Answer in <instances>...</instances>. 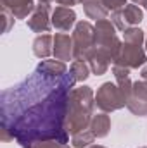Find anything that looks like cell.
I'll list each match as a JSON object with an SVG mask.
<instances>
[{"label": "cell", "instance_id": "83f0119b", "mask_svg": "<svg viewBox=\"0 0 147 148\" xmlns=\"http://www.w3.org/2000/svg\"><path fill=\"white\" fill-rule=\"evenodd\" d=\"M140 77H142L144 81H147V64L142 67V71H140Z\"/></svg>", "mask_w": 147, "mask_h": 148}, {"label": "cell", "instance_id": "44dd1931", "mask_svg": "<svg viewBox=\"0 0 147 148\" xmlns=\"http://www.w3.org/2000/svg\"><path fill=\"white\" fill-rule=\"evenodd\" d=\"M123 41L132 43V45H140V47H142V43L146 41V33H144L140 28L132 26V28H128V29L123 31Z\"/></svg>", "mask_w": 147, "mask_h": 148}, {"label": "cell", "instance_id": "1f68e13d", "mask_svg": "<svg viewBox=\"0 0 147 148\" xmlns=\"http://www.w3.org/2000/svg\"><path fill=\"white\" fill-rule=\"evenodd\" d=\"M140 148H147V147H140Z\"/></svg>", "mask_w": 147, "mask_h": 148}, {"label": "cell", "instance_id": "7402d4cb", "mask_svg": "<svg viewBox=\"0 0 147 148\" xmlns=\"http://www.w3.org/2000/svg\"><path fill=\"white\" fill-rule=\"evenodd\" d=\"M123 10V9H121ZM121 10H114L112 14H111V23L116 26V29H119V31H125V29H128V26H126V23H125V19H123V12Z\"/></svg>", "mask_w": 147, "mask_h": 148}, {"label": "cell", "instance_id": "f1b7e54d", "mask_svg": "<svg viewBox=\"0 0 147 148\" xmlns=\"http://www.w3.org/2000/svg\"><path fill=\"white\" fill-rule=\"evenodd\" d=\"M88 148H106V147H102V145H92V147H88Z\"/></svg>", "mask_w": 147, "mask_h": 148}, {"label": "cell", "instance_id": "ba28073f", "mask_svg": "<svg viewBox=\"0 0 147 148\" xmlns=\"http://www.w3.org/2000/svg\"><path fill=\"white\" fill-rule=\"evenodd\" d=\"M28 28L33 33H49L50 26H52V17H50V3H43L40 2L35 10L31 12V16L26 21Z\"/></svg>", "mask_w": 147, "mask_h": 148}, {"label": "cell", "instance_id": "4316f807", "mask_svg": "<svg viewBox=\"0 0 147 148\" xmlns=\"http://www.w3.org/2000/svg\"><path fill=\"white\" fill-rule=\"evenodd\" d=\"M133 3H135V5H142L147 10V0H133Z\"/></svg>", "mask_w": 147, "mask_h": 148}, {"label": "cell", "instance_id": "603a6c76", "mask_svg": "<svg viewBox=\"0 0 147 148\" xmlns=\"http://www.w3.org/2000/svg\"><path fill=\"white\" fill-rule=\"evenodd\" d=\"M102 3L106 5V9L107 10H121V9H125V5H126V0H102Z\"/></svg>", "mask_w": 147, "mask_h": 148}, {"label": "cell", "instance_id": "9c48e42d", "mask_svg": "<svg viewBox=\"0 0 147 148\" xmlns=\"http://www.w3.org/2000/svg\"><path fill=\"white\" fill-rule=\"evenodd\" d=\"M54 57L57 60L68 62L74 59V45L73 38L66 33H55L54 36Z\"/></svg>", "mask_w": 147, "mask_h": 148}, {"label": "cell", "instance_id": "ac0fdd59", "mask_svg": "<svg viewBox=\"0 0 147 148\" xmlns=\"http://www.w3.org/2000/svg\"><path fill=\"white\" fill-rule=\"evenodd\" d=\"M121 12H123V19H125V23H126L128 28H132L135 24H140V21L144 19L142 9L139 5H135V3H126Z\"/></svg>", "mask_w": 147, "mask_h": 148}, {"label": "cell", "instance_id": "ffe728a7", "mask_svg": "<svg viewBox=\"0 0 147 148\" xmlns=\"http://www.w3.org/2000/svg\"><path fill=\"white\" fill-rule=\"evenodd\" d=\"M69 73L73 74V77L76 79V83H78V81L83 83V81L88 79V76H90L92 71H90V67H88V64H87L85 60H74L73 64H71Z\"/></svg>", "mask_w": 147, "mask_h": 148}, {"label": "cell", "instance_id": "5bb4252c", "mask_svg": "<svg viewBox=\"0 0 147 148\" xmlns=\"http://www.w3.org/2000/svg\"><path fill=\"white\" fill-rule=\"evenodd\" d=\"M88 129H92V133L97 138H106L111 131V117L107 115V112H101V114L94 115Z\"/></svg>", "mask_w": 147, "mask_h": 148}, {"label": "cell", "instance_id": "277c9868", "mask_svg": "<svg viewBox=\"0 0 147 148\" xmlns=\"http://www.w3.org/2000/svg\"><path fill=\"white\" fill-rule=\"evenodd\" d=\"M74 60H87V55L95 48V26L88 21H78L73 31Z\"/></svg>", "mask_w": 147, "mask_h": 148}, {"label": "cell", "instance_id": "e0dca14e", "mask_svg": "<svg viewBox=\"0 0 147 148\" xmlns=\"http://www.w3.org/2000/svg\"><path fill=\"white\" fill-rule=\"evenodd\" d=\"M37 71L47 74V76H54V77H59V76H64L68 73V67H66V62L62 60H42L37 66Z\"/></svg>", "mask_w": 147, "mask_h": 148}, {"label": "cell", "instance_id": "30bf717a", "mask_svg": "<svg viewBox=\"0 0 147 148\" xmlns=\"http://www.w3.org/2000/svg\"><path fill=\"white\" fill-rule=\"evenodd\" d=\"M52 26L59 31H69L76 26V12L71 7H55L52 12Z\"/></svg>", "mask_w": 147, "mask_h": 148}, {"label": "cell", "instance_id": "484cf974", "mask_svg": "<svg viewBox=\"0 0 147 148\" xmlns=\"http://www.w3.org/2000/svg\"><path fill=\"white\" fill-rule=\"evenodd\" d=\"M59 5H62V7H73V5H78V3H81L83 0H55Z\"/></svg>", "mask_w": 147, "mask_h": 148}, {"label": "cell", "instance_id": "4fadbf2b", "mask_svg": "<svg viewBox=\"0 0 147 148\" xmlns=\"http://www.w3.org/2000/svg\"><path fill=\"white\" fill-rule=\"evenodd\" d=\"M81 3H83V10H85L88 19H94L95 23L101 19H107L109 10L106 9L102 0H83Z\"/></svg>", "mask_w": 147, "mask_h": 148}, {"label": "cell", "instance_id": "f546056e", "mask_svg": "<svg viewBox=\"0 0 147 148\" xmlns=\"http://www.w3.org/2000/svg\"><path fill=\"white\" fill-rule=\"evenodd\" d=\"M38 2H43V3H50L52 0H38Z\"/></svg>", "mask_w": 147, "mask_h": 148}, {"label": "cell", "instance_id": "9a60e30c", "mask_svg": "<svg viewBox=\"0 0 147 148\" xmlns=\"http://www.w3.org/2000/svg\"><path fill=\"white\" fill-rule=\"evenodd\" d=\"M87 64H88V67H90V71L92 74H95V76H102V74L107 73V67H109V60L102 55V53H99L95 48L87 55V60H85Z\"/></svg>", "mask_w": 147, "mask_h": 148}, {"label": "cell", "instance_id": "6da1fadb", "mask_svg": "<svg viewBox=\"0 0 147 148\" xmlns=\"http://www.w3.org/2000/svg\"><path fill=\"white\" fill-rule=\"evenodd\" d=\"M74 84L71 73L54 77L35 71L23 83L3 90L0 100L2 140H16L23 148L42 141L68 145L66 117Z\"/></svg>", "mask_w": 147, "mask_h": 148}, {"label": "cell", "instance_id": "5b68a950", "mask_svg": "<svg viewBox=\"0 0 147 148\" xmlns=\"http://www.w3.org/2000/svg\"><path fill=\"white\" fill-rule=\"evenodd\" d=\"M95 105L102 112H114L126 107V97L116 83H102L95 93Z\"/></svg>", "mask_w": 147, "mask_h": 148}, {"label": "cell", "instance_id": "7a4b0ae2", "mask_svg": "<svg viewBox=\"0 0 147 148\" xmlns=\"http://www.w3.org/2000/svg\"><path fill=\"white\" fill-rule=\"evenodd\" d=\"M94 107H95V93L90 86H80L71 90L68 117H66V129L71 136L90 127Z\"/></svg>", "mask_w": 147, "mask_h": 148}, {"label": "cell", "instance_id": "d6986e66", "mask_svg": "<svg viewBox=\"0 0 147 148\" xmlns=\"http://www.w3.org/2000/svg\"><path fill=\"white\" fill-rule=\"evenodd\" d=\"M95 138L97 136L92 133V129H85V131H80V133L73 134L71 145H73V148H88V147H92Z\"/></svg>", "mask_w": 147, "mask_h": 148}, {"label": "cell", "instance_id": "7c38bea8", "mask_svg": "<svg viewBox=\"0 0 147 148\" xmlns=\"http://www.w3.org/2000/svg\"><path fill=\"white\" fill-rule=\"evenodd\" d=\"M33 53L38 59H47L50 53H54V36L43 33L33 40Z\"/></svg>", "mask_w": 147, "mask_h": 148}, {"label": "cell", "instance_id": "8fae6325", "mask_svg": "<svg viewBox=\"0 0 147 148\" xmlns=\"http://www.w3.org/2000/svg\"><path fill=\"white\" fill-rule=\"evenodd\" d=\"M0 5L2 10L10 12L16 19H26L37 7L33 0H0Z\"/></svg>", "mask_w": 147, "mask_h": 148}, {"label": "cell", "instance_id": "52a82bcc", "mask_svg": "<svg viewBox=\"0 0 147 148\" xmlns=\"http://www.w3.org/2000/svg\"><path fill=\"white\" fill-rule=\"evenodd\" d=\"M126 107L133 115H139V117L147 115V81L140 79L133 83L132 95L126 100Z\"/></svg>", "mask_w": 147, "mask_h": 148}, {"label": "cell", "instance_id": "4dcf8cb0", "mask_svg": "<svg viewBox=\"0 0 147 148\" xmlns=\"http://www.w3.org/2000/svg\"><path fill=\"white\" fill-rule=\"evenodd\" d=\"M146 50H147V36H146Z\"/></svg>", "mask_w": 147, "mask_h": 148}, {"label": "cell", "instance_id": "2e32d148", "mask_svg": "<svg viewBox=\"0 0 147 148\" xmlns=\"http://www.w3.org/2000/svg\"><path fill=\"white\" fill-rule=\"evenodd\" d=\"M112 74L116 77V84L121 88V91L125 93V97L128 100V97L132 95V88H133V83L130 79V69L121 67V66H112Z\"/></svg>", "mask_w": 147, "mask_h": 148}, {"label": "cell", "instance_id": "8992f818", "mask_svg": "<svg viewBox=\"0 0 147 148\" xmlns=\"http://www.w3.org/2000/svg\"><path fill=\"white\" fill-rule=\"evenodd\" d=\"M146 64H147L146 50L140 45H132V43H126V41L121 43L119 53H118L116 60L112 62V66H121V67H126V69H139V67H144Z\"/></svg>", "mask_w": 147, "mask_h": 148}, {"label": "cell", "instance_id": "d4e9b609", "mask_svg": "<svg viewBox=\"0 0 147 148\" xmlns=\"http://www.w3.org/2000/svg\"><path fill=\"white\" fill-rule=\"evenodd\" d=\"M31 148H69L64 143H59V141H42V143H37Z\"/></svg>", "mask_w": 147, "mask_h": 148}, {"label": "cell", "instance_id": "cb8c5ba5", "mask_svg": "<svg viewBox=\"0 0 147 148\" xmlns=\"http://www.w3.org/2000/svg\"><path fill=\"white\" fill-rule=\"evenodd\" d=\"M2 19H3V33H9L10 31V28H12V24H14V16L10 14V12H7V10H2Z\"/></svg>", "mask_w": 147, "mask_h": 148}, {"label": "cell", "instance_id": "3957f363", "mask_svg": "<svg viewBox=\"0 0 147 148\" xmlns=\"http://www.w3.org/2000/svg\"><path fill=\"white\" fill-rule=\"evenodd\" d=\"M121 48V41L116 36V26L109 19L95 23V50L102 53L109 62H114Z\"/></svg>", "mask_w": 147, "mask_h": 148}]
</instances>
